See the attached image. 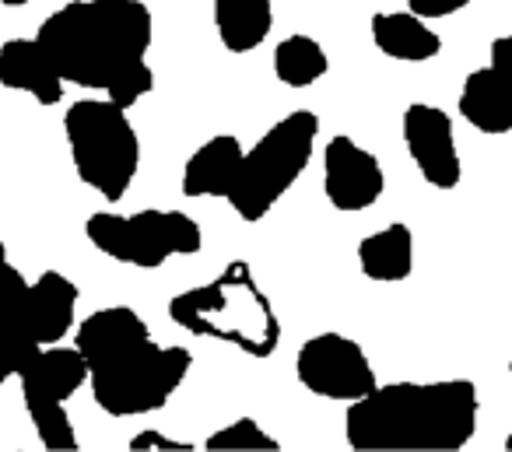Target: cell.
<instances>
[{"mask_svg":"<svg viewBox=\"0 0 512 452\" xmlns=\"http://www.w3.org/2000/svg\"><path fill=\"white\" fill-rule=\"evenodd\" d=\"M358 267L369 281L397 284L407 281L414 270V232L404 221L379 228L358 242Z\"/></svg>","mask_w":512,"mask_h":452,"instance_id":"obj_18","label":"cell"},{"mask_svg":"<svg viewBox=\"0 0 512 452\" xmlns=\"http://www.w3.org/2000/svg\"><path fill=\"white\" fill-rule=\"evenodd\" d=\"M477 410L470 379L390 382L348 403L344 438L358 452H456L474 438Z\"/></svg>","mask_w":512,"mask_h":452,"instance_id":"obj_3","label":"cell"},{"mask_svg":"<svg viewBox=\"0 0 512 452\" xmlns=\"http://www.w3.org/2000/svg\"><path fill=\"white\" fill-rule=\"evenodd\" d=\"M470 8V0H407V11H414L425 22H435V18H449L456 11Z\"/></svg>","mask_w":512,"mask_h":452,"instance_id":"obj_24","label":"cell"},{"mask_svg":"<svg viewBox=\"0 0 512 452\" xmlns=\"http://www.w3.org/2000/svg\"><path fill=\"white\" fill-rule=\"evenodd\" d=\"M295 375L313 396L334 403H355L379 386L365 347L334 330L316 333L299 347Z\"/></svg>","mask_w":512,"mask_h":452,"instance_id":"obj_8","label":"cell"},{"mask_svg":"<svg viewBox=\"0 0 512 452\" xmlns=\"http://www.w3.org/2000/svg\"><path fill=\"white\" fill-rule=\"evenodd\" d=\"M0 85L32 95L39 106H57L64 99V78L39 39H8L0 46Z\"/></svg>","mask_w":512,"mask_h":452,"instance_id":"obj_14","label":"cell"},{"mask_svg":"<svg viewBox=\"0 0 512 452\" xmlns=\"http://www.w3.org/2000/svg\"><path fill=\"white\" fill-rule=\"evenodd\" d=\"M74 347L88 361L95 407L109 417L162 410L193 368V354L179 344H155L148 323L130 305H109L81 319Z\"/></svg>","mask_w":512,"mask_h":452,"instance_id":"obj_2","label":"cell"},{"mask_svg":"<svg viewBox=\"0 0 512 452\" xmlns=\"http://www.w3.org/2000/svg\"><path fill=\"white\" fill-rule=\"evenodd\" d=\"M36 326L29 309V281L8 260V249L0 242V386L15 379L25 361L39 351Z\"/></svg>","mask_w":512,"mask_h":452,"instance_id":"obj_12","label":"cell"},{"mask_svg":"<svg viewBox=\"0 0 512 452\" xmlns=\"http://www.w3.org/2000/svg\"><path fill=\"white\" fill-rule=\"evenodd\" d=\"M85 235L102 256L137 270H158L172 256H197L204 246V232L190 214L158 207L137 214L95 211L85 221Z\"/></svg>","mask_w":512,"mask_h":452,"instance_id":"obj_7","label":"cell"},{"mask_svg":"<svg viewBox=\"0 0 512 452\" xmlns=\"http://www.w3.org/2000/svg\"><path fill=\"white\" fill-rule=\"evenodd\" d=\"M460 116L477 134H512V32L491 43L488 64L467 74L460 88Z\"/></svg>","mask_w":512,"mask_h":452,"instance_id":"obj_10","label":"cell"},{"mask_svg":"<svg viewBox=\"0 0 512 452\" xmlns=\"http://www.w3.org/2000/svg\"><path fill=\"white\" fill-rule=\"evenodd\" d=\"M404 144L411 162L418 165L421 179L435 190H453L460 186L463 165L456 151L453 116L428 102H414L404 113Z\"/></svg>","mask_w":512,"mask_h":452,"instance_id":"obj_11","label":"cell"},{"mask_svg":"<svg viewBox=\"0 0 512 452\" xmlns=\"http://www.w3.org/2000/svg\"><path fill=\"white\" fill-rule=\"evenodd\" d=\"M78 298V284L60 274V270H46V274H39V281L29 284V309L39 344H60L74 330Z\"/></svg>","mask_w":512,"mask_h":452,"instance_id":"obj_17","label":"cell"},{"mask_svg":"<svg viewBox=\"0 0 512 452\" xmlns=\"http://www.w3.org/2000/svg\"><path fill=\"white\" fill-rule=\"evenodd\" d=\"M505 449H512V435H509V438H505Z\"/></svg>","mask_w":512,"mask_h":452,"instance_id":"obj_26","label":"cell"},{"mask_svg":"<svg viewBox=\"0 0 512 452\" xmlns=\"http://www.w3.org/2000/svg\"><path fill=\"white\" fill-rule=\"evenodd\" d=\"M242 144L232 134H218L200 144L183 165V193L186 197H228L242 165Z\"/></svg>","mask_w":512,"mask_h":452,"instance_id":"obj_15","label":"cell"},{"mask_svg":"<svg viewBox=\"0 0 512 452\" xmlns=\"http://www.w3.org/2000/svg\"><path fill=\"white\" fill-rule=\"evenodd\" d=\"M214 29L228 53H253L274 29L271 0H211Z\"/></svg>","mask_w":512,"mask_h":452,"instance_id":"obj_19","label":"cell"},{"mask_svg":"<svg viewBox=\"0 0 512 452\" xmlns=\"http://www.w3.org/2000/svg\"><path fill=\"white\" fill-rule=\"evenodd\" d=\"M320 120L309 109L281 116L271 130L249 151H242V165L235 186L228 190V204L242 221H264L278 207V200L302 179L306 165L313 162Z\"/></svg>","mask_w":512,"mask_h":452,"instance_id":"obj_6","label":"cell"},{"mask_svg":"<svg viewBox=\"0 0 512 452\" xmlns=\"http://www.w3.org/2000/svg\"><path fill=\"white\" fill-rule=\"evenodd\" d=\"M74 172L109 204H120L141 169V141L127 109L113 99H78L64 113Z\"/></svg>","mask_w":512,"mask_h":452,"instance_id":"obj_5","label":"cell"},{"mask_svg":"<svg viewBox=\"0 0 512 452\" xmlns=\"http://www.w3.org/2000/svg\"><path fill=\"white\" fill-rule=\"evenodd\" d=\"M386 190L383 162L348 134H337L323 148V193L341 214L369 211Z\"/></svg>","mask_w":512,"mask_h":452,"instance_id":"obj_9","label":"cell"},{"mask_svg":"<svg viewBox=\"0 0 512 452\" xmlns=\"http://www.w3.org/2000/svg\"><path fill=\"white\" fill-rule=\"evenodd\" d=\"M372 43L383 57L400 60V64H425L442 53V36L414 11L372 15Z\"/></svg>","mask_w":512,"mask_h":452,"instance_id":"obj_16","label":"cell"},{"mask_svg":"<svg viewBox=\"0 0 512 452\" xmlns=\"http://www.w3.org/2000/svg\"><path fill=\"white\" fill-rule=\"evenodd\" d=\"M330 71V57L313 36H288L274 46V78L285 88H309Z\"/></svg>","mask_w":512,"mask_h":452,"instance_id":"obj_20","label":"cell"},{"mask_svg":"<svg viewBox=\"0 0 512 452\" xmlns=\"http://www.w3.org/2000/svg\"><path fill=\"white\" fill-rule=\"evenodd\" d=\"M32 428H36L43 449L50 452H74L78 449V431H74L71 417H67V403H43V407H29Z\"/></svg>","mask_w":512,"mask_h":452,"instance_id":"obj_22","label":"cell"},{"mask_svg":"<svg viewBox=\"0 0 512 452\" xmlns=\"http://www.w3.org/2000/svg\"><path fill=\"white\" fill-rule=\"evenodd\" d=\"M204 449L207 452H278L281 442L274 435H267L253 417H239L235 424H225L214 435H207Z\"/></svg>","mask_w":512,"mask_h":452,"instance_id":"obj_21","label":"cell"},{"mask_svg":"<svg viewBox=\"0 0 512 452\" xmlns=\"http://www.w3.org/2000/svg\"><path fill=\"white\" fill-rule=\"evenodd\" d=\"M36 39L64 85L106 92L123 109L155 92L151 11L141 0H71L39 25Z\"/></svg>","mask_w":512,"mask_h":452,"instance_id":"obj_1","label":"cell"},{"mask_svg":"<svg viewBox=\"0 0 512 452\" xmlns=\"http://www.w3.org/2000/svg\"><path fill=\"white\" fill-rule=\"evenodd\" d=\"M169 319L193 337L232 344L249 358H271L281 344V319L246 260L228 263L200 288L179 291L169 302Z\"/></svg>","mask_w":512,"mask_h":452,"instance_id":"obj_4","label":"cell"},{"mask_svg":"<svg viewBox=\"0 0 512 452\" xmlns=\"http://www.w3.org/2000/svg\"><path fill=\"white\" fill-rule=\"evenodd\" d=\"M0 4H4V8H25L29 0H0Z\"/></svg>","mask_w":512,"mask_h":452,"instance_id":"obj_25","label":"cell"},{"mask_svg":"<svg viewBox=\"0 0 512 452\" xmlns=\"http://www.w3.org/2000/svg\"><path fill=\"white\" fill-rule=\"evenodd\" d=\"M22 382L25 407H43V403H67L88 382V361L78 347L46 344L25 361L15 375Z\"/></svg>","mask_w":512,"mask_h":452,"instance_id":"obj_13","label":"cell"},{"mask_svg":"<svg viewBox=\"0 0 512 452\" xmlns=\"http://www.w3.org/2000/svg\"><path fill=\"white\" fill-rule=\"evenodd\" d=\"M509 372H512V361H509Z\"/></svg>","mask_w":512,"mask_h":452,"instance_id":"obj_27","label":"cell"},{"mask_svg":"<svg viewBox=\"0 0 512 452\" xmlns=\"http://www.w3.org/2000/svg\"><path fill=\"white\" fill-rule=\"evenodd\" d=\"M130 452H144V449H158V452H193L197 445L190 442H179V438H169L162 431H137L127 445Z\"/></svg>","mask_w":512,"mask_h":452,"instance_id":"obj_23","label":"cell"}]
</instances>
